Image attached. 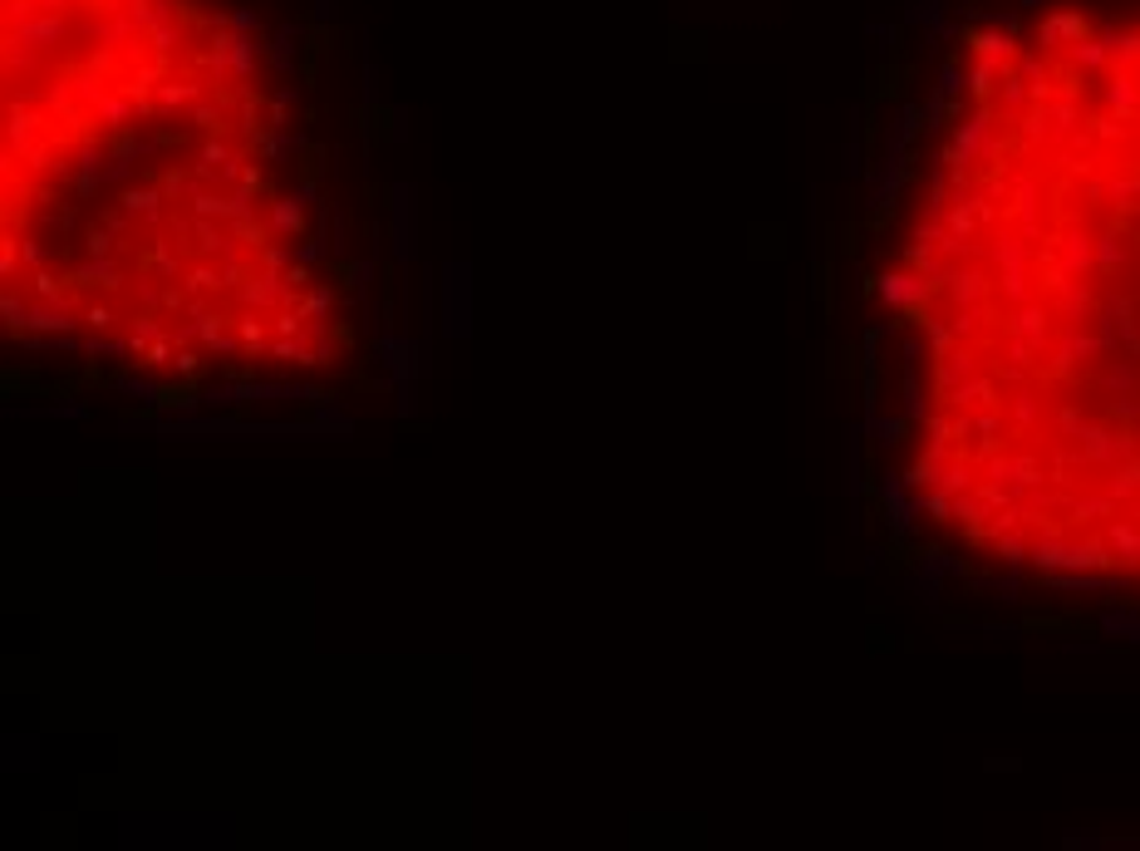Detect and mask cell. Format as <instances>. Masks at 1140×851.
I'll return each instance as SVG.
<instances>
[{
  "mask_svg": "<svg viewBox=\"0 0 1140 851\" xmlns=\"http://www.w3.org/2000/svg\"><path fill=\"white\" fill-rule=\"evenodd\" d=\"M182 0H10V330L134 375H315L345 321L261 94Z\"/></svg>",
  "mask_w": 1140,
  "mask_h": 851,
  "instance_id": "2",
  "label": "cell"
},
{
  "mask_svg": "<svg viewBox=\"0 0 1140 851\" xmlns=\"http://www.w3.org/2000/svg\"><path fill=\"white\" fill-rule=\"evenodd\" d=\"M885 305L929 522L1013 571L1140 586V10L979 45Z\"/></svg>",
  "mask_w": 1140,
  "mask_h": 851,
  "instance_id": "1",
  "label": "cell"
}]
</instances>
